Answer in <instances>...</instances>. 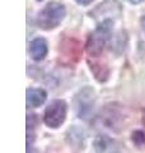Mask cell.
Returning a JSON list of instances; mask_svg holds the SVG:
<instances>
[{
    "label": "cell",
    "mask_w": 145,
    "mask_h": 153,
    "mask_svg": "<svg viewBox=\"0 0 145 153\" xmlns=\"http://www.w3.org/2000/svg\"><path fill=\"white\" fill-rule=\"evenodd\" d=\"M112 21H106L99 23L93 32L88 35L85 42V51L90 57H98L102 55L106 46L112 40V30H113Z\"/></svg>",
    "instance_id": "cell-1"
},
{
    "label": "cell",
    "mask_w": 145,
    "mask_h": 153,
    "mask_svg": "<svg viewBox=\"0 0 145 153\" xmlns=\"http://www.w3.org/2000/svg\"><path fill=\"white\" fill-rule=\"evenodd\" d=\"M66 17V8L61 3H48L45 8L38 13L36 18V25L45 31L55 30Z\"/></svg>",
    "instance_id": "cell-2"
},
{
    "label": "cell",
    "mask_w": 145,
    "mask_h": 153,
    "mask_svg": "<svg viewBox=\"0 0 145 153\" xmlns=\"http://www.w3.org/2000/svg\"><path fill=\"white\" fill-rule=\"evenodd\" d=\"M67 116V103L64 100H54L43 112V123L50 129H59Z\"/></svg>",
    "instance_id": "cell-3"
},
{
    "label": "cell",
    "mask_w": 145,
    "mask_h": 153,
    "mask_svg": "<svg viewBox=\"0 0 145 153\" xmlns=\"http://www.w3.org/2000/svg\"><path fill=\"white\" fill-rule=\"evenodd\" d=\"M95 102H97V96L94 89L92 87H88V85L81 88L74 97V108L76 115L80 119L87 120L93 114Z\"/></svg>",
    "instance_id": "cell-4"
},
{
    "label": "cell",
    "mask_w": 145,
    "mask_h": 153,
    "mask_svg": "<svg viewBox=\"0 0 145 153\" xmlns=\"http://www.w3.org/2000/svg\"><path fill=\"white\" fill-rule=\"evenodd\" d=\"M122 5L117 0H106V1L98 4L93 10H90L88 14L90 18L98 23H102L106 21H112L115 22L122 16Z\"/></svg>",
    "instance_id": "cell-5"
},
{
    "label": "cell",
    "mask_w": 145,
    "mask_h": 153,
    "mask_svg": "<svg viewBox=\"0 0 145 153\" xmlns=\"http://www.w3.org/2000/svg\"><path fill=\"white\" fill-rule=\"evenodd\" d=\"M80 44L75 38H66L62 42H60V47L61 49H66L67 51H60V59L62 57V60L66 59V63H75L78 61L79 56H80ZM65 61V60H64Z\"/></svg>",
    "instance_id": "cell-6"
},
{
    "label": "cell",
    "mask_w": 145,
    "mask_h": 153,
    "mask_svg": "<svg viewBox=\"0 0 145 153\" xmlns=\"http://www.w3.org/2000/svg\"><path fill=\"white\" fill-rule=\"evenodd\" d=\"M48 54V44L43 37H36L30 42V55L35 61H42Z\"/></svg>",
    "instance_id": "cell-7"
},
{
    "label": "cell",
    "mask_w": 145,
    "mask_h": 153,
    "mask_svg": "<svg viewBox=\"0 0 145 153\" xmlns=\"http://www.w3.org/2000/svg\"><path fill=\"white\" fill-rule=\"evenodd\" d=\"M47 100V92L42 88H28L26 91V102L28 108H37Z\"/></svg>",
    "instance_id": "cell-8"
},
{
    "label": "cell",
    "mask_w": 145,
    "mask_h": 153,
    "mask_svg": "<svg viewBox=\"0 0 145 153\" xmlns=\"http://www.w3.org/2000/svg\"><path fill=\"white\" fill-rule=\"evenodd\" d=\"M66 139L71 147L76 148V149H83L85 146L87 135H85L83 129H80L78 126H71L69 130H67Z\"/></svg>",
    "instance_id": "cell-9"
},
{
    "label": "cell",
    "mask_w": 145,
    "mask_h": 153,
    "mask_svg": "<svg viewBox=\"0 0 145 153\" xmlns=\"http://www.w3.org/2000/svg\"><path fill=\"white\" fill-rule=\"evenodd\" d=\"M124 115L121 111H118V108L116 107V105H109V106H106L104 108V114L102 116V120L107 126H109V129H115L118 125V123H121Z\"/></svg>",
    "instance_id": "cell-10"
},
{
    "label": "cell",
    "mask_w": 145,
    "mask_h": 153,
    "mask_svg": "<svg viewBox=\"0 0 145 153\" xmlns=\"http://www.w3.org/2000/svg\"><path fill=\"white\" fill-rule=\"evenodd\" d=\"M88 65H89V70L92 71V74L94 75V79L99 83H104L107 82L109 78V68L106 64H102L99 61H93L88 60Z\"/></svg>",
    "instance_id": "cell-11"
},
{
    "label": "cell",
    "mask_w": 145,
    "mask_h": 153,
    "mask_svg": "<svg viewBox=\"0 0 145 153\" xmlns=\"http://www.w3.org/2000/svg\"><path fill=\"white\" fill-rule=\"evenodd\" d=\"M94 149L97 153H112L115 148V142L109 137L99 134L94 139Z\"/></svg>",
    "instance_id": "cell-12"
},
{
    "label": "cell",
    "mask_w": 145,
    "mask_h": 153,
    "mask_svg": "<svg viewBox=\"0 0 145 153\" xmlns=\"http://www.w3.org/2000/svg\"><path fill=\"white\" fill-rule=\"evenodd\" d=\"M131 140L134 142V144L138 146V147L145 146V131H143V130H135L131 134Z\"/></svg>",
    "instance_id": "cell-13"
},
{
    "label": "cell",
    "mask_w": 145,
    "mask_h": 153,
    "mask_svg": "<svg viewBox=\"0 0 145 153\" xmlns=\"http://www.w3.org/2000/svg\"><path fill=\"white\" fill-rule=\"evenodd\" d=\"M75 1L78 3L79 5H89V4H92L94 0H75Z\"/></svg>",
    "instance_id": "cell-14"
},
{
    "label": "cell",
    "mask_w": 145,
    "mask_h": 153,
    "mask_svg": "<svg viewBox=\"0 0 145 153\" xmlns=\"http://www.w3.org/2000/svg\"><path fill=\"white\" fill-rule=\"evenodd\" d=\"M140 25H141V30L145 33V16H143L141 18H140Z\"/></svg>",
    "instance_id": "cell-15"
},
{
    "label": "cell",
    "mask_w": 145,
    "mask_h": 153,
    "mask_svg": "<svg viewBox=\"0 0 145 153\" xmlns=\"http://www.w3.org/2000/svg\"><path fill=\"white\" fill-rule=\"evenodd\" d=\"M127 3H130V4H132V5H138V4H140V3H143L144 0H126Z\"/></svg>",
    "instance_id": "cell-16"
},
{
    "label": "cell",
    "mask_w": 145,
    "mask_h": 153,
    "mask_svg": "<svg viewBox=\"0 0 145 153\" xmlns=\"http://www.w3.org/2000/svg\"><path fill=\"white\" fill-rule=\"evenodd\" d=\"M27 153H37V151L33 147H27Z\"/></svg>",
    "instance_id": "cell-17"
},
{
    "label": "cell",
    "mask_w": 145,
    "mask_h": 153,
    "mask_svg": "<svg viewBox=\"0 0 145 153\" xmlns=\"http://www.w3.org/2000/svg\"><path fill=\"white\" fill-rule=\"evenodd\" d=\"M141 121H143V124L145 125V108H144V111H143V117H141Z\"/></svg>",
    "instance_id": "cell-18"
},
{
    "label": "cell",
    "mask_w": 145,
    "mask_h": 153,
    "mask_svg": "<svg viewBox=\"0 0 145 153\" xmlns=\"http://www.w3.org/2000/svg\"><path fill=\"white\" fill-rule=\"evenodd\" d=\"M36 1H43V0H36Z\"/></svg>",
    "instance_id": "cell-19"
}]
</instances>
